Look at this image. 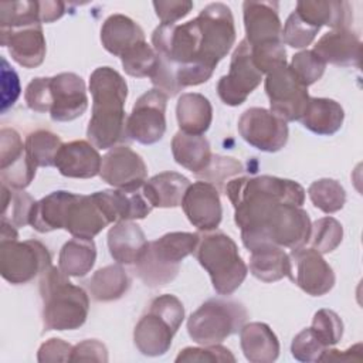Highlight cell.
Masks as SVG:
<instances>
[{
  "instance_id": "cell-27",
  "label": "cell",
  "mask_w": 363,
  "mask_h": 363,
  "mask_svg": "<svg viewBox=\"0 0 363 363\" xmlns=\"http://www.w3.org/2000/svg\"><path fill=\"white\" fill-rule=\"evenodd\" d=\"M295 11L311 26L320 30L328 26L332 30L347 28L352 23V9L347 1L302 0L296 3Z\"/></svg>"
},
{
  "instance_id": "cell-36",
  "label": "cell",
  "mask_w": 363,
  "mask_h": 363,
  "mask_svg": "<svg viewBox=\"0 0 363 363\" xmlns=\"http://www.w3.org/2000/svg\"><path fill=\"white\" fill-rule=\"evenodd\" d=\"M85 284L95 301L109 302L126 294L130 286V279L121 264H112L95 271Z\"/></svg>"
},
{
  "instance_id": "cell-26",
  "label": "cell",
  "mask_w": 363,
  "mask_h": 363,
  "mask_svg": "<svg viewBox=\"0 0 363 363\" xmlns=\"http://www.w3.org/2000/svg\"><path fill=\"white\" fill-rule=\"evenodd\" d=\"M147 242L145 233L133 221H118L108 231L109 254L121 265H135Z\"/></svg>"
},
{
  "instance_id": "cell-49",
  "label": "cell",
  "mask_w": 363,
  "mask_h": 363,
  "mask_svg": "<svg viewBox=\"0 0 363 363\" xmlns=\"http://www.w3.org/2000/svg\"><path fill=\"white\" fill-rule=\"evenodd\" d=\"M326 349L311 328L301 330L291 345L292 356L299 362H319V357Z\"/></svg>"
},
{
  "instance_id": "cell-21",
  "label": "cell",
  "mask_w": 363,
  "mask_h": 363,
  "mask_svg": "<svg viewBox=\"0 0 363 363\" xmlns=\"http://www.w3.org/2000/svg\"><path fill=\"white\" fill-rule=\"evenodd\" d=\"M105 216L111 223L132 221L145 218L153 206L139 189H112L92 193Z\"/></svg>"
},
{
  "instance_id": "cell-28",
  "label": "cell",
  "mask_w": 363,
  "mask_h": 363,
  "mask_svg": "<svg viewBox=\"0 0 363 363\" xmlns=\"http://www.w3.org/2000/svg\"><path fill=\"white\" fill-rule=\"evenodd\" d=\"M240 345L251 363H271L279 354V342L272 329L262 322H250L240 329Z\"/></svg>"
},
{
  "instance_id": "cell-13",
  "label": "cell",
  "mask_w": 363,
  "mask_h": 363,
  "mask_svg": "<svg viewBox=\"0 0 363 363\" xmlns=\"http://www.w3.org/2000/svg\"><path fill=\"white\" fill-rule=\"evenodd\" d=\"M261 81L262 74L254 65L251 47L244 38L231 55L228 74L221 77L217 84V94L225 105L238 106L245 102Z\"/></svg>"
},
{
  "instance_id": "cell-41",
  "label": "cell",
  "mask_w": 363,
  "mask_h": 363,
  "mask_svg": "<svg viewBox=\"0 0 363 363\" xmlns=\"http://www.w3.org/2000/svg\"><path fill=\"white\" fill-rule=\"evenodd\" d=\"M121 61L128 75L135 78H150L157 65V54L152 45L142 41L129 48L121 57Z\"/></svg>"
},
{
  "instance_id": "cell-5",
  "label": "cell",
  "mask_w": 363,
  "mask_h": 363,
  "mask_svg": "<svg viewBox=\"0 0 363 363\" xmlns=\"http://www.w3.org/2000/svg\"><path fill=\"white\" fill-rule=\"evenodd\" d=\"M199 241V233L186 231L167 233L155 241H149L135 264L136 275L150 288L172 282L179 274L182 261L196 252Z\"/></svg>"
},
{
  "instance_id": "cell-14",
  "label": "cell",
  "mask_w": 363,
  "mask_h": 363,
  "mask_svg": "<svg viewBox=\"0 0 363 363\" xmlns=\"http://www.w3.org/2000/svg\"><path fill=\"white\" fill-rule=\"evenodd\" d=\"M238 132L241 138L252 147L261 152L281 150L289 136L285 121L265 108H248L238 119Z\"/></svg>"
},
{
  "instance_id": "cell-29",
  "label": "cell",
  "mask_w": 363,
  "mask_h": 363,
  "mask_svg": "<svg viewBox=\"0 0 363 363\" xmlns=\"http://www.w3.org/2000/svg\"><path fill=\"white\" fill-rule=\"evenodd\" d=\"M75 197V193L57 190L35 201L28 224L38 233H50L65 227V218L68 207Z\"/></svg>"
},
{
  "instance_id": "cell-37",
  "label": "cell",
  "mask_w": 363,
  "mask_h": 363,
  "mask_svg": "<svg viewBox=\"0 0 363 363\" xmlns=\"http://www.w3.org/2000/svg\"><path fill=\"white\" fill-rule=\"evenodd\" d=\"M95 259V242L74 237L62 245L58 255V267L68 277H85L92 269Z\"/></svg>"
},
{
  "instance_id": "cell-6",
  "label": "cell",
  "mask_w": 363,
  "mask_h": 363,
  "mask_svg": "<svg viewBox=\"0 0 363 363\" xmlns=\"http://www.w3.org/2000/svg\"><path fill=\"white\" fill-rule=\"evenodd\" d=\"M194 254L220 295H231L248 274V267L241 258L237 244L221 231H207L200 235Z\"/></svg>"
},
{
  "instance_id": "cell-42",
  "label": "cell",
  "mask_w": 363,
  "mask_h": 363,
  "mask_svg": "<svg viewBox=\"0 0 363 363\" xmlns=\"http://www.w3.org/2000/svg\"><path fill=\"white\" fill-rule=\"evenodd\" d=\"M244 172L242 164L228 156L213 155L208 166L196 174L197 179L213 184L218 191H224L227 183Z\"/></svg>"
},
{
  "instance_id": "cell-24",
  "label": "cell",
  "mask_w": 363,
  "mask_h": 363,
  "mask_svg": "<svg viewBox=\"0 0 363 363\" xmlns=\"http://www.w3.org/2000/svg\"><path fill=\"white\" fill-rule=\"evenodd\" d=\"M111 221L92 197V194H75L65 218V227L72 237L82 240H92Z\"/></svg>"
},
{
  "instance_id": "cell-12",
  "label": "cell",
  "mask_w": 363,
  "mask_h": 363,
  "mask_svg": "<svg viewBox=\"0 0 363 363\" xmlns=\"http://www.w3.org/2000/svg\"><path fill=\"white\" fill-rule=\"evenodd\" d=\"M167 95L153 88L138 98L126 121L130 140L142 145L159 142L166 132Z\"/></svg>"
},
{
  "instance_id": "cell-58",
  "label": "cell",
  "mask_w": 363,
  "mask_h": 363,
  "mask_svg": "<svg viewBox=\"0 0 363 363\" xmlns=\"http://www.w3.org/2000/svg\"><path fill=\"white\" fill-rule=\"evenodd\" d=\"M0 225H1L0 241H11V240H17L18 238L17 227H14L13 224H10L7 221H1Z\"/></svg>"
},
{
  "instance_id": "cell-15",
  "label": "cell",
  "mask_w": 363,
  "mask_h": 363,
  "mask_svg": "<svg viewBox=\"0 0 363 363\" xmlns=\"http://www.w3.org/2000/svg\"><path fill=\"white\" fill-rule=\"evenodd\" d=\"M288 278L311 296H322L335 285V272L322 254L312 247L292 248Z\"/></svg>"
},
{
  "instance_id": "cell-47",
  "label": "cell",
  "mask_w": 363,
  "mask_h": 363,
  "mask_svg": "<svg viewBox=\"0 0 363 363\" xmlns=\"http://www.w3.org/2000/svg\"><path fill=\"white\" fill-rule=\"evenodd\" d=\"M251 57L261 74H269L278 67L286 65V51L282 41H268L254 45L251 47Z\"/></svg>"
},
{
  "instance_id": "cell-16",
  "label": "cell",
  "mask_w": 363,
  "mask_h": 363,
  "mask_svg": "<svg viewBox=\"0 0 363 363\" xmlns=\"http://www.w3.org/2000/svg\"><path fill=\"white\" fill-rule=\"evenodd\" d=\"M35 166L30 160L26 145L13 128L0 130V180L13 189L24 190L35 176Z\"/></svg>"
},
{
  "instance_id": "cell-25",
  "label": "cell",
  "mask_w": 363,
  "mask_h": 363,
  "mask_svg": "<svg viewBox=\"0 0 363 363\" xmlns=\"http://www.w3.org/2000/svg\"><path fill=\"white\" fill-rule=\"evenodd\" d=\"M325 64L337 67H359L362 55L360 38L349 28L332 30L323 34L312 50Z\"/></svg>"
},
{
  "instance_id": "cell-9",
  "label": "cell",
  "mask_w": 363,
  "mask_h": 363,
  "mask_svg": "<svg viewBox=\"0 0 363 363\" xmlns=\"http://www.w3.org/2000/svg\"><path fill=\"white\" fill-rule=\"evenodd\" d=\"M51 267L48 248L37 240L0 241V274L14 285L27 284Z\"/></svg>"
},
{
  "instance_id": "cell-35",
  "label": "cell",
  "mask_w": 363,
  "mask_h": 363,
  "mask_svg": "<svg viewBox=\"0 0 363 363\" xmlns=\"http://www.w3.org/2000/svg\"><path fill=\"white\" fill-rule=\"evenodd\" d=\"M251 252L250 271L262 282H275L289 275V257L277 245H261Z\"/></svg>"
},
{
  "instance_id": "cell-19",
  "label": "cell",
  "mask_w": 363,
  "mask_h": 363,
  "mask_svg": "<svg viewBox=\"0 0 363 363\" xmlns=\"http://www.w3.org/2000/svg\"><path fill=\"white\" fill-rule=\"evenodd\" d=\"M187 220L199 231L216 230L223 217L220 191L210 183L199 180L189 186L182 200Z\"/></svg>"
},
{
  "instance_id": "cell-55",
  "label": "cell",
  "mask_w": 363,
  "mask_h": 363,
  "mask_svg": "<svg viewBox=\"0 0 363 363\" xmlns=\"http://www.w3.org/2000/svg\"><path fill=\"white\" fill-rule=\"evenodd\" d=\"M108 362V350L96 339L84 340L72 347L71 362Z\"/></svg>"
},
{
  "instance_id": "cell-18",
  "label": "cell",
  "mask_w": 363,
  "mask_h": 363,
  "mask_svg": "<svg viewBox=\"0 0 363 363\" xmlns=\"http://www.w3.org/2000/svg\"><path fill=\"white\" fill-rule=\"evenodd\" d=\"M50 116L55 122H69L79 118L88 108L84 79L74 72H61L51 77Z\"/></svg>"
},
{
  "instance_id": "cell-43",
  "label": "cell",
  "mask_w": 363,
  "mask_h": 363,
  "mask_svg": "<svg viewBox=\"0 0 363 363\" xmlns=\"http://www.w3.org/2000/svg\"><path fill=\"white\" fill-rule=\"evenodd\" d=\"M343 238L342 224L333 217H323L316 220L311 228V247L320 254L332 252L337 248Z\"/></svg>"
},
{
  "instance_id": "cell-20",
  "label": "cell",
  "mask_w": 363,
  "mask_h": 363,
  "mask_svg": "<svg viewBox=\"0 0 363 363\" xmlns=\"http://www.w3.org/2000/svg\"><path fill=\"white\" fill-rule=\"evenodd\" d=\"M0 44L7 47L11 58L24 68H35L45 58L47 47L40 23L0 28Z\"/></svg>"
},
{
  "instance_id": "cell-31",
  "label": "cell",
  "mask_w": 363,
  "mask_h": 363,
  "mask_svg": "<svg viewBox=\"0 0 363 363\" xmlns=\"http://www.w3.org/2000/svg\"><path fill=\"white\" fill-rule=\"evenodd\" d=\"M191 183L177 172H162L146 180L142 191L153 207L170 208L182 206L186 190Z\"/></svg>"
},
{
  "instance_id": "cell-32",
  "label": "cell",
  "mask_w": 363,
  "mask_h": 363,
  "mask_svg": "<svg viewBox=\"0 0 363 363\" xmlns=\"http://www.w3.org/2000/svg\"><path fill=\"white\" fill-rule=\"evenodd\" d=\"M343 119L345 111L336 101L329 98H309L299 121L311 132L330 136L342 128Z\"/></svg>"
},
{
  "instance_id": "cell-10",
  "label": "cell",
  "mask_w": 363,
  "mask_h": 363,
  "mask_svg": "<svg viewBox=\"0 0 363 363\" xmlns=\"http://www.w3.org/2000/svg\"><path fill=\"white\" fill-rule=\"evenodd\" d=\"M201 28V54L204 62L216 69L235 41V26L231 9L224 3L206 6L196 17Z\"/></svg>"
},
{
  "instance_id": "cell-17",
  "label": "cell",
  "mask_w": 363,
  "mask_h": 363,
  "mask_svg": "<svg viewBox=\"0 0 363 363\" xmlns=\"http://www.w3.org/2000/svg\"><path fill=\"white\" fill-rule=\"evenodd\" d=\"M101 179L116 189H139L147 177L142 156L126 145L112 147L102 156Z\"/></svg>"
},
{
  "instance_id": "cell-57",
  "label": "cell",
  "mask_w": 363,
  "mask_h": 363,
  "mask_svg": "<svg viewBox=\"0 0 363 363\" xmlns=\"http://www.w3.org/2000/svg\"><path fill=\"white\" fill-rule=\"evenodd\" d=\"M65 13V3L62 1H38V17L41 23H52Z\"/></svg>"
},
{
  "instance_id": "cell-40",
  "label": "cell",
  "mask_w": 363,
  "mask_h": 363,
  "mask_svg": "<svg viewBox=\"0 0 363 363\" xmlns=\"http://www.w3.org/2000/svg\"><path fill=\"white\" fill-rule=\"evenodd\" d=\"M308 194L313 206L326 214L339 211L346 201L345 189L333 179H319L313 182L308 189Z\"/></svg>"
},
{
  "instance_id": "cell-11",
  "label": "cell",
  "mask_w": 363,
  "mask_h": 363,
  "mask_svg": "<svg viewBox=\"0 0 363 363\" xmlns=\"http://www.w3.org/2000/svg\"><path fill=\"white\" fill-rule=\"evenodd\" d=\"M265 92L269 98V111L285 122L299 121L311 98L308 86L296 78L289 65L278 67L267 74Z\"/></svg>"
},
{
  "instance_id": "cell-34",
  "label": "cell",
  "mask_w": 363,
  "mask_h": 363,
  "mask_svg": "<svg viewBox=\"0 0 363 363\" xmlns=\"http://www.w3.org/2000/svg\"><path fill=\"white\" fill-rule=\"evenodd\" d=\"M172 153L177 164L194 174L204 170L213 156L210 143L203 135H189L182 130L172 139Z\"/></svg>"
},
{
  "instance_id": "cell-33",
  "label": "cell",
  "mask_w": 363,
  "mask_h": 363,
  "mask_svg": "<svg viewBox=\"0 0 363 363\" xmlns=\"http://www.w3.org/2000/svg\"><path fill=\"white\" fill-rule=\"evenodd\" d=\"M180 130L189 135H203L211 125L213 108L210 101L197 92L182 94L176 105Z\"/></svg>"
},
{
  "instance_id": "cell-4",
  "label": "cell",
  "mask_w": 363,
  "mask_h": 363,
  "mask_svg": "<svg viewBox=\"0 0 363 363\" xmlns=\"http://www.w3.org/2000/svg\"><path fill=\"white\" fill-rule=\"evenodd\" d=\"M311 218L302 206L277 203L268 208L252 225L241 230V240L248 251L261 245L298 248L311 237Z\"/></svg>"
},
{
  "instance_id": "cell-23",
  "label": "cell",
  "mask_w": 363,
  "mask_h": 363,
  "mask_svg": "<svg viewBox=\"0 0 363 363\" xmlns=\"http://www.w3.org/2000/svg\"><path fill=\"white\" fill-rule=\"evenodd\" d=\"M102 157L88 140L62 143L55 157V167L65 177L91 179L99 174Z\"/></svg>"
},
{
  "instance_id": "cell-30",
  "label": "cell",
  "mask_w": 363,
  "mask_h": 363,
  "mask_svg": "<svg viewBox=\"0 0 363 363\" xmlns=\"http://www.w3.org/2000/svg\"><path fill=\"white\" fill-rule=\"evenodd\" d=\"M142 41H145L142 27L128 16L112 14L101 27V43L112 55L122 57L129 48Z\"/></svg>"
},
{
  "instance_id": "cell-22",
  "label": "cell",
  "mask_w": 363,
  "mask_h": 363,
  "mask_svg": "<svg viewBox=\"0 0 363 363\" xmlns=\"http://www.w3.org/2000/svg\"><path fill=\"white\" fill-rule=\"evenodd\" d=\"M245 40L254 47L268 41H282V26L275 1H244Z\"/></svg>"
},
{
  "instance_id": "cell-50",
  "label": "cell",
  "mask_w": 363,
  "mask_h": 363,
  "mask_svg": "<svg viewBox=\"0 0 363 363\" xmlns=\"http://www.w3.org/2000/svg\"><path fill=\"white\" fill-rule=\"evenodd\" d=\"M176 362H235L234 354L220 343L217 345H203L201 347H186L180 350Z\"/></svg>"
},
{
  "instance_id": "cell-38",
  "label": "cell",
  "mask_w": 363,
  "mask_h": 363,
  "mask_svg": "<svg viewBox=\"0 0 363 363\" xmlns=\"http://www.w3.org/2000/svg\"><path fill=\"white\" fill-rule=\"evenodd\" d=\"M26 150L35 167L55 166V157L62 146V140L58 135L38 129L27 135Z\"/></svg>"
},
{
  "instance_id": "cell-51",
  "label": "cell",
  "mask_w": 363,
  "mask_h": 363,
  "mask_svg": "<svg viewBox=\"0 0 363 363\" xmlns=\"http://www.w3.org/2000/svg\"><path fill=\"white\" fill-rule=\"evenodd\" d=\"M51 77L33 78L24 92L26 104L35 112H50L51 108Z\"/></svg>"
},
{
  "instance_id": "cell-3",
  "label": "cell",
  "mask_w": 363,
  "mask_h": 363,
  "mask_svg": "<svg viewBox=\"0 0 363 363\" xmlns=\"http://www.w3.org/2000/svg\"><path fill=\"white\" fill-rule=\"evenodd\" d=\"M43 323L45 330H74L88 316L89 298L84 288L74 285L60 267H48L40 277Z\"/></svg>"
},
{
  "instance_id": "cell-8",
  "label": "cell",
  "mask_w": 363,
  "mask_h": 363,
  "mask_svg": "<svg viewBox=\"0 0 363 363\" xmlns=\"http://www.w3.org/2000/svg\"><path fill=\"white\" fill-rule=\"evenodd\" d=\"M245 306L231 299H208L187 320L189 336L199 345H217L237 333L247 322Z\"/></svg>"
},
{
  "instance_id": "cell-54",
  "label": "cell",
  "mask_w": 363,
  "mask_h": 363,
  "mask_svg": "<svg viewBox=\"0 0 363 363\" xmlns=\"http://www.w3.org/2000/svg\"><path fill=\"white\" fill-rule=\"evenodd\" d=\"M72 347L69 343L58 337H51L44 342L37 354V360L41 363L45 362H71Z\"/></svg>"
},
{
  "instance_id": "cell-56",
  "label": "cell",
  "mask_w": 363,
  "mask_h": 363,
  "mask_svg": "<svg viewBox=\"0 0 363 363\" xmlns=\"http://www.w3.org/2000/svg\"><path fill=\"white\" fill-rule=\"evenodd\" d=\"M352 362V360H362V345L357 343L347 350H337V349H326L322 356L319 357V362Z\"/></svg>"
},
{
  "instance_id": "cell-48",
  "label": "cell",
  "mask_w": 363,
  "mask_h": 363,
  "mask_svg": "<svg viewBox=\"0 0 363 363\" xmlns=\"http://www.w3.org/2000/svg\"><path fill=\"white\" fill-rule=\"evenodd\" d=\"M289 68L305 86H309L320 79L326 64L312 50H303L292 57Z\"/></svg>"
},
{
  "instance_id": "cell-52",
  "label": "cell",
  "mask_w": 363,
  "mask_h": 363,
  "mask_svg": "<svg viewBox=\"0 0 363 363\" xmlns=\"http://www.w3.org/2000/svg\"><path fill=\"white\" fill-rule=\"evenodd\" d=\"M1 112L13 106L20 96V81L17 72L9 65L6 58H1Z\"/></svg>"
},
{
  "instance_id": "cell-39",
  "label": "cell",
  "mask_w": 363,
  "mask_h": 363,
  "mask_svg": "<svg viewBox=\"0 0 363 363\" xmlns=\"http://www.w3.org/2000/svg\"><path fill=\"white\" fill-rule=\"evenodd\" d=\"M34 203L28 193L1 184V221H7L17 228L27 225Z\"/></svg>"
},
{
  "instance_id": "cell-7",
  "label": "cell",
  "mask_w": 363,
  "mask_h": 363,
  "mask_svg": "<svg viewBox=\"0 0 363 363\" xmlns=\"http://www.w3.org/2000/svg\"><path fill=\"white\" fill-rule=\"evenodd\" d=\"M184 319L182 301L170 294L156 296L133 330L136 349L145 356H162L172 345V339Z\"/></svg>"
},
{
  "instance_id": "cell-53",
  "label": "cell",
  "mask_w": 363,
  "mask_h": 363,
  "mask_svg": "<svg viewBox=\"0 0 363 363\" xmlns=\"http://www.w3.org/2000/svg\"><path fill=\"white\" fill-rule=\"evenodd\" d=\"M156 16L162 24H174L177 20L186 17L193 9V3L189 0H167L153 1Z\"/></svg>"
},
{
  "instance_id": "cell-2",
  "label": "cell",
  "mask_w": 363,
  "mask_h": 363,
  "mask_svg": "<svg viewBox=\"0 0 363 363\" xmlns=\"http://www.w3.org/2000/svg\"><path fill=\"white\" fill-rule=\"evenodd\" d=\"M224 193L234 207V221L240 230L250 227L277 203L302 206L305 201V190L299 183L268 174L234 177Z\"/></svg>"
},
{
  "instance_id": "cell-45",
  "label": "cell",
  "mask_w": 363,
  "mask_h": 363,
  "mask_svg": "<svg viewBox=\"0 0 363 363\" xmlns=\"http://www.w3.org/2000/svg\"><path fill=\"white\" fill-rule=\"evenodd\" d=\"M312 332L325 347L336 345L343 335V322L330 309H319L312 319Z\"/></svg>"
},
{
  "instance_id": "cell-1",
  "label": "cell",
  "mask_w": 363,
  "mask_h": 363,
  "mask_svg": "<svg viewBox=\"0 0 363 363\" xmlns=\"http://www.w3.org/2000/svg\"><path fill=\"white\" fill-rule=\"evenodd\" d=\"M92 95V115L88 122L86 138L96 149H109L129 142L125 102L128 84L111 67H98L89 77Z\"/></svg>"
},
{
  "instance_id": "cell-46",
  "label": "cell",
  "mask_w": 363,
  "mask_h": 363,
  "mask_svg": "<svg viewBox=\"0 0 363 363\" xmlns=\"http://www.w3.org/2000/svg\"><path fill=\"white\" fill-rule=\"evenodd\" d=\"M319 33V28L311 26L303 18L298 16V13L294 10L282 28L281 40L284 44L292 47V48H305L315 40L316 34Z\"/></svg>"
},
{
  "instance_id": "cell-44",
  "label": "cell",
  "mask_w": 363,
  "mask_h": 363,
  "mask_svg": "<svg viewBox=\"0 0 363 363\" xmlns=\"http://www.w3.org/2000/svg\"><path fill=\"white\" fill-rule=\"evenodd\" d=\"M40 23L38 1H3L0 3V28Z\"/></svg>"
}]
</instances>
